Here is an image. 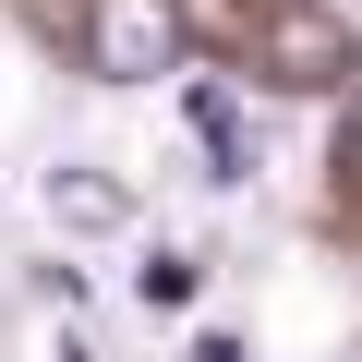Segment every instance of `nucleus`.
<instances>
[{"mask_svg": "<svg viewBox=\"0 0 362 362\" xmlns=\"http://www.w3.org/2000/svg\"><path fill=\"white\" fill-rule=\"evenodd\" d=\"M49 218L61 230H133V194L109 169H49Z\"/></svg>", "mask_w": 362, "mask_h": 362, "instance_id": "obj_3", "label": "nucleus"}, {"mask_svg": "<svg viewBox=\"0 0 362 362\" xmlns=\"http://www.w3.org/2000/svg\"><path fill=\"white\" fill-rule=\"evenodd\" d=\"M338 169L362 181V85H350V109H338Z\"/></svg>", "mask_w": 362, "mask_h": 362, "instance_id": "obj_6", "label": "nucleus"}, {"mask_svg": "<svg viewBox=\"0 0 362 362\" xmlns=\"http://www.w3.org/2000/svg\"><path fill=\"white\" fill-rule=\"evenodd\" d=\"M230 37H242V61H254L266 85H290V97H326V85L362 73V37L326 13V0H242Z\"/></svg>", "mask_w": 362, "mask_h": 362, "instance_id": "obj_1", "label": "nucleus"}, {"mask_svg": "<svg viewBox=\"0 0 362 362\" xmlns=\"http://www.w3.org/2000/svg\"><path fill=\"white\" fill-rule=\"evenodd\" d=\"M133 302H145V314L194 302V254H145V266H133Z\"/></svg>", "mask_w": 362, "mask_h": 362, "instance_id": "obj_5", "label": "nucleus"}, {"mask_svg": "<svg viewBox=\"0 0 362 362\" xmlns=\"http://www.w3.org/2000/svg\"><path fill=\"white\" fill-rule=\"evenodd\" d=\"M181 109H194V133H206V157H218V181H242V169H254V133H242V109H230V85H194Z\"/></svg>", "mask_w": 362, "mask_h": 362, "instance_id": "obj_4", "label": "nucleus"}, {"mask_svg": "<svg viewBox=\"0 0 362 362\" xmlns=\"http://www.w3.org/2000/svg\"><path fill=\"white\" fill-rule=\"evenodd\" d=\"M85 73L97 85L181 73V0H97V13H85Z\"/></svg>", "mask_w": 362, "mask_h": 362, "instance_id": "obj_2", "label": "nucleus"}]
</instances>
